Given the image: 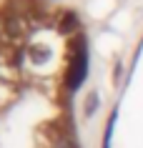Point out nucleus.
<instances>
[{
	"mask_svg": "<svg viewBox=\"0 0 143 148\" xmlns=\"http://www.w3.org/2000/svg\"><path fill=\"white\" fill-rule=\"evenodd\" d=\"M80 20L58 0H0V148H80Z\"/></svg>",
	"mask_w": 143,
	"mask_h": 148,
	"instance_id": "nucleus-1",
	"label": "nucleus"
}]
</instances>
